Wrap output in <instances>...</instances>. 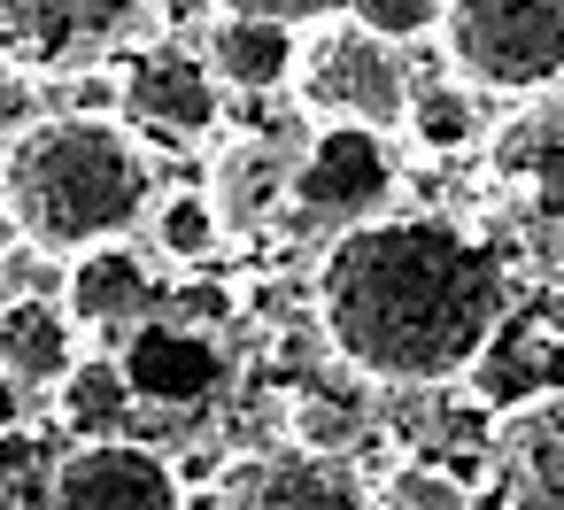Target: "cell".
<instances>
[{"instance_id":"7","label":"cell","mask_w":564,"mask_h":510,"mask_svg":"<svg viewBox=\"0 0 564 510\" xmlns=\"http://www.w3.org/2000/svg\"><path fill=\"white\" fill-rule=\"evenodd\" d=\"M140 40H155L148 0H0V63L24 78L101 70Z\"/></svg>"},{"instance_id":"14","label":"cell","mask_w":564,"mask_h":510,"mask_svg":"<svg viewBox=\"0 0 564 510\" xmlns=\"http://www.w3.org/2000/svg\"><path fill=\"white\" fill-rule=\"evenodd\" d=\"M194 47H202V63H209V78H217L225 94L263 101V94H286L294 55H302V32H294V24H271V17H225V9H217Z\"/></svg>"},{"instance_id":"16","label":"cell","mask_w":564,"mask_h":510,"mask_svg":"<svg viewBox=\"0 0 564 510\" xmlns=\"http://www.w3.org/2000/svg\"><path fill=\"white\" fill-rule=\"evenodd\" d=\"M140 232H148V248L171 263V271H209L217 263V248H225V217H217V202H209V186H178V194H155L148 202V217H140Z\"/></svg>"},{"instance_id":"15","label":"cell","mask_w":564,"mask_h":510,"mask_svg":"<svg viewBox=\"0 0 564 510\" xmlns=\"http://www.w3.org/2000/svg\"><path fill=\"white\" fill-rule=\"evenodd\" d=\"M495 178L525 186L549 217H564V101L556 109H525L518 124L495 132Z\"/></svg>"},{"instance_id":"18","label":"cell","mask_w":564,"mask_h":510,"mask_svg":"<svg viewBox=\"0 0 564 510\" xmlns=\"http://www.w3.org/2000/svg\"><path fill=\"white\" fill-rule=\"evenodd\" d=\"M132 379H124V363L117 356H78V371L55 387V410H63V425L78 433V441H109V433H124V417H132Z\"/></svg>"},{"instance_id":"9","label":"cell","mask_w":564,"mask_h":510,"mask_svg":"<svg viewBox=\"0 0 564 510\" xmlns=\"http://www.w3.org/2000/svg\"><path fill=\"white\" fill-rule=\"evenodd\" d=\"M63 310H70L78 340H101V348L132 340V333L163 310L155 263L140 256V240H101V248L70 256V271H63Z\"/></svg>"},{"instance_id":"8","label":"cell","mask_w":564,"mask_h":510,"mask_svg":"<svg viewBox=\"0 0 564 510\" xmlns=\"http://www.w3.org/2000/svg\"><path fill=\"white\" fill-rule=\"evenodd\" d=\"M47 510H186V479L163 448L109 433L47 464Z\"/></svg>"},{"instance_id":"3","label":"cell","mask_w":564,"mask_h":510,"mask_svg":"<svg viewBox=\"0 0 564 510\" xmlns=\"http://www.w3.org/2000/svg\"><path fill=\"white\" fill-rule=\"evenodd\" d=\"M302 124H356V132H402V109H410V63L402 47L371 40L364 24L348 17H325L302 32V55H294V78H286Z\"/></svg>"},{"instance_id":"2","label":"cell","mask_w":564,"mask_h":510,"mask_svg":"<svg viewBox=\"0 0 564 510\" xmlns=\"http://www.w3.org/2000/svg\"><path fill=\"white\" fill-rule=\"evenodd\" d=\"M155 202V163L117 117L47 109L0 148V209L24 256H86L101 240H140Z\"/></svg>"},{"instance_id":"5","label":"cell","mask_w":564,"mask_h":510,"mask_svg":"<svg viewBox=\"0 0 564 510\" xmlns=\"http://www.w3.org/2000/svg\"><path fill=\"white\" fill-rule=\"evenodd\" d=\"M394 194V155L387 132H356V124H310L294 148V178H286V209L279 225L294 240H340L356 225H371Z\"/></svg>"},{"instance_id":"11","label":"cell","mask_w":564,"mask_h":510,"mask_svg":"<svg viewBox=\"0 0 564 510\" xmlns=\"http://www.w3.org/2000/svg\"><path fill=\"white\" fill-rule=\"evenodd\" d=\"M86 340L63 310V294H24V286H0V387L17 394H55L78 371Z\"/></svg>"},{"instance_id":"1","label":"cell","mask_w":564,"mask_h":510,"mask_svg":"<svg viewBox=\"0 0 564 510\" xmlns=\"http://www.w3.org/2000/svg\"><path fill=\"white\" fill-rule=\"evenodd\" d=\"M502 317L510 271L456 217L379 209L317 248V333L348 379L448 387L487 356Z\"/></svg>"},{"instance_id":"4","label":"cell","mask_w":564,"mask_h":510,"mask_svg":"<svg viewBox=\"0 0 564 510\" xmlns=\"http://www.w3.org/2000/svg\"><path fill=\"white\" fill-rule=\"evenodd\" d=\"M441 47L471 94H541L564 78V0H448Z\"/></svg>"},{"instance_id":"19","label":"cell","mask_w":564,"mask_h":510,"mask_svg":"<svg viewBox=\"0 0 564 510\" xmlns=\"http://www.w3.org/2000/svg\"><path fill=\"white\" fill-rule=\"evenodd\" d=\"M441 9H448V0H340V17L364 24V32L387 40V47H410V40L441 32Z\"/></svg>"},{"instance_id":"20","label":"cell","mask_w":564,"mask_h":510,"mask_svg":"<svg viewBox=\"0 0 564 510\" xmlns=\"http://www.w3.org/2000/svg\"><path fill=\"white\" fill-rule=\"evenodd\" d=\"M225 17H271V24H294V32H310V24H325V17H340V0H217Z\"/></svg>"},{"instance_id":"6","label":"cell","mask_w":564,"mask_h":510,"mask_svg":"<svg viewBox=\"0 0 564 510\" xmlns=\"http://www.w3.org/2000/svg\"><path fill=\"white\" fill-rule=\"evenodd\" d=\"M117 78V124H132V140H163V148H209L225 132V86L209 78L194 40H140L124 55H109Z\"/></svg>"},{"instance_id":"10","label":"cell","mask_w":564,"mask_h":510,"mask_svg":"<svg viewBox=\"0 0 564 510\" xmlns=\"http://www.w3.org/2000/svg\"><path fill=\"white\" fill-rule=\"evenodd\" d=\"M217 510H371V487L348 456L333 448H263L248 464H232Z\"/></svg>"},{"instance_id":"12","label":"cell","mask_w":564,"mask_h":510,"mask_svg":"<svg viewBox=\"0 0 564 510\" xmlns=\"http://www.w3.org/2000/svg\"><path fill=\"white\" fill-rule=\"evenodd\" d=\"M495 502L502 510H564V394H533L502 417Z\"/></svg>"},{"instance_id":"13","label":"cell","mask_w":564,"mask_h":510,"mask_svg":"<svg viewBox=\"0 0 564 510\" xmlns=\"http://www.w3.org/2000/svg\"><path fill=\"white\" fill-rule=\"evenodd\" d=\"M294 148H302V140H279V132H248V140L217 148V163H209L202 186H209V202H217V217H225V240L279 225L286 178H294Z\"/></svg>"},{"instance_id":"17","label":"cell","mask_w":564,"mask_h":510,"mask_svg":"<svg viewBox=\"0 0 564 510\" xmlns=\"http://www.w3.org/2000/svg\"><path fill=\"white\" fill-rule=\"evenodd\" d=\"M402 132H410L425 155H464V148H479L487 117H479V94H471L464 78H417V70H410Z\"/></svg>"}]
</instances>
